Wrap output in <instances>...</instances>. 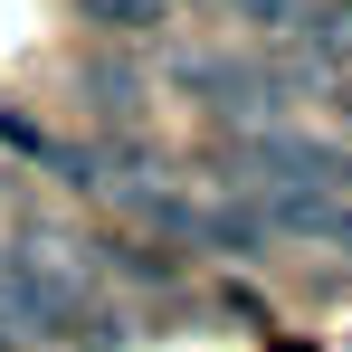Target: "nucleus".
Masks as SVG:
<instances>
[{
  "instance_id": "f257e3e1",
  "label": "nucleus",
  "mask_w": 352,
  "mask_h": 352,
  "mask_svg": "<svg viewBox=\"0 0 352 352\" xmlns=\"http://www.w3.org/2000/svg\"><path fill=\"white\" fill-rule=\"evenodd\" d=\"M229 181H257L267 200H343L352 162L333 143H305L286 124H267V133H229Z\"/></svg>"
},
{
  "instance_id": "7ed1b4c3",
  "label": "nucleus",
  "mask_w": 352,
  "mask_h": 352,
  "mask_svg": "<svg viewBox=\"0 0 352 352\" xmlns=\"http://www.w3.org/2000/svg\"><path fill=\"white\" fill-rule=\"evenodd\" d=\"M295 38H305V58H314V67H343V76H352V0L305 10V29H295Z\"/></svg>"
},
{
  "instance_id": "423d86ee",
  "label": "nucleus",
  "mask_w": 352,
  "mask_h": 352,
  "mask_svg": "<svg viewBox=\"0 0 352 352\" xmlns=\"http://www.w3.org/2000/svg\"><path fill=\"white\" fill-rule=\"evenodd\" d=\"M19 343V305H10V238H0V352Z\"/></svg>"
},
{
  "instance_id": "0eeeda50",
  "label": "nucleus",
  "mask_w": 352,
  "mask_h": 352,
  "mask_svg": "<svg viewBox=\"0 0 352 352\" xmlns=\"http://www.w3.org/2000/svg\"><path fill=\"white\" fill-rule=\"evenodd\" d=\"M333 105H343V124H352V86H343V96H333Z\"/></svg>"
},
{
  "instance_id": "20e7f679",
  "label": "nucleus",
  "mask_w": 352,
  "mask_h": 352,
  "mask_svg": "<svg viewBox=\"0 0 352 352\" xmlns=\"http://www.w3.org/2000/svg\"><path fill=\"white\" fill-rule=\"evenodd\" d=\"M86 19H96V29H153L162 0H86Z\"/></svg>"
},
{
  "instance_id": "f03ea898",
  "label": "nucleus",
  "mask_w": 352,
  "mask_h": 352,
  "mask_svg": "<svg viewBox=\"0 0 352 352\" xmlns=\"http://www.w3.org/2000/svg\"><path fill=\"white\" fill-rule=\"evenodd\" d=\"M181 86H190L219 124H238V133H267V124H276V105H286V96H276V76L229 67V58H190V67H181Z\"/></svg>"
},
{
  "instance_id": "39448f33",
  "label": "nucleus",
  "mask_w": 352,
  "mask_h": 352,
  "mask_svg": "<svg viewBox=\"0 0 352 352\" xmlns=\"http://www.w3.org/2000/svg\"><path fill=\"white\" fill-rule=\"evenodd\" d=\"M219 10H238L248 29H305V0H219Z\"/></svg>"
}]
</instances>
